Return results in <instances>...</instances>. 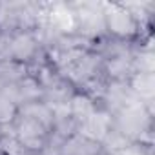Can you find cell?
<instances>
[{"mask_svg":"<svg viewBox=\"0 0 155 155\" xmlns=\"http://www.w3.org/2000/svg\"><path fill=\"white\" fill-rule=\"evenodd\" d=\"M46 133H48V128L44 124H40L38 120H35L31 117H26V115L18 117V122H17V139L29 151L40 150L44 146Z\"/></svg>","mask_w":155,"mask_h":155,"instance_id":"obj_1","label":"cell"},{"mask_svg":"<svg viewBox=\"0 0 155 155\" xmlns=\"http://www.w3.org/2000/svg\"><path fill=\"white\" fill-rule=\"evenodd\" d=\"M106 24H108L110 31L119 37H130L135 33V28H137L133 15L128 9H124L122 6H113L106 13Z\"/></svg>","mask_w":155,"mask_h":155,"instance_id":"obj_2","label":"cell"},{"mask_svg":"<svg viewBox=\"0 0 155 155\" xmlns=\"http://www.w3.org/2000/svg\"><path fill=\"white\" fill-rule=\"evenodd\" d=\"M9 53L15 58L26 60L35 53V40L29 33H20L9 40Z\"/></svg>","mask_w":155,"mask_h":155,"instance_id":"obj_3","label":"cell"},{"mask_svg":"<svg viewBox=\"0 0 155 155\" xmlns=\"http://www.w3.org/2000/svg\"><path fill=\"white\" fill-rule=\"evenodd\" d=\"M0 153L2 155H29V150L22 146L17 137H0Z\"/></svg>","mask_w":155,"mask_h":155,"instance_id":"obj_4","label":"cell"},{"mask_svg":"<svg viewBox=\"0 0 155 155\" xmlns=\"http://www.w3.org/2000/svg\"><path fill=\"white\" fill-rule=\"evenodd\" d=\"M15 113H17L15 102L8 95H0V124H6L8 120H11Z\"/></svg>","mask_w":155,"mask_h":155,"instance_id":"obj_5","label":"cell"}]
</instances>
